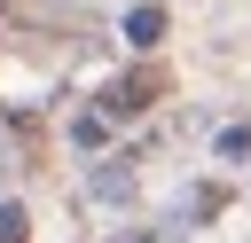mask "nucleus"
<instances>
[{
    "instance_id": "obj_1",
    "label": "nucleus",
    "mask_w": 251,
    "mask_h": 243,
    "mask_svg": "<svg viewBox=\"0 0 251 243\" xmlns=\"http://www.w3.org/2000/svg\"><path fill=\"white\" fill-rule=\"evenodd\" d=\"M157 94H165V71H157V63H141V71H126V78H110V86H102V118H141Z\"/></svg>"
},
{
    "instance_id": "obj_2",
    "label": "nucleus",
    "mask_w": 251,
    "mask_h": 243,
    "mask_svg": "<svg viewBox=\"0 0 251 243\" xmlns=\"http://www.w3.org/2000/svg\"><path fill=\"white\" fill-rule=\"evenodd\" d=\"M126 39H133V47H157V39H165V8H133V16H126Z\"/></svg>"
},
{
    "instance_id": "obj_3",
    "label": "nucleus",
    "mask_w": 251,
    "mask_h": 243,
    "mask_svg": "<svg viewBox=\"0 0 251 243\" xmlns=\"http://www.w3.org/2000/svg\"><path fill=\"white\" fill-rule=\"evenodd\" d=\"M71 133H78V149H102V133H110V118H102V110H94V118H78V125H71Z\"/></svg>"
},
{
    "instance_id": "obj_4",
    "label": "nucleus",
    "mask_w": 251,
    "mask_h": 243,
    "mask_svg": "<svg viewBox=\"0 0 251 243\" xmlns=\"http://www.w3.org/2000/svg\"><path fill=\"white\" fill-rule=\"evenodd\" d=\"M220 157H251V125H227L220 133Z\"/></svg>"
},
{
    "instance_id": "obj_5",
    "label": "nucleus",
    "mask_w": 251,
    "mask_h": 243,
    "mask_svg": "<svg viewBox=\"0 0 251 243\" xmlns=\"http://www.w3.org/2000/svg\"><path fill=\"white\" fill-rule=\"evenodd\" d=\"M0 243H24V212H16L8 196H0Z\"/></svg>"
}]
</instances>
